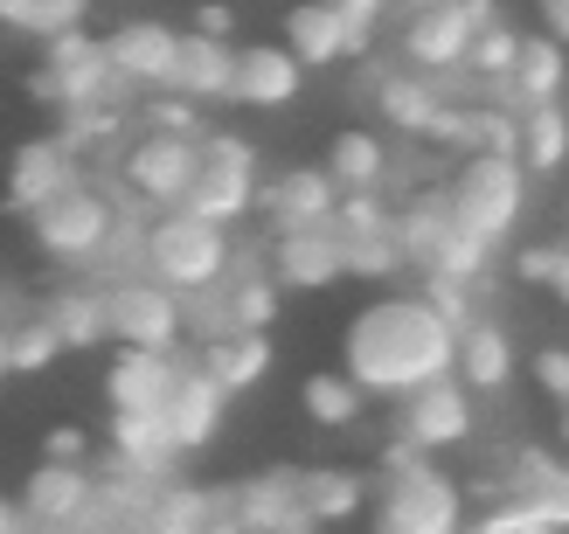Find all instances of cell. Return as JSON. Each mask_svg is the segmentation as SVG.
<instances>
[{
  "label": "cell",
  "mask_w": 569,
  "mask_h": 534,
  "mask_svg": "<svg viewBox=\"0 0 569 534\" xmlns=\"http://www.w3.org/2000/svg\"><path fill=\"white\" fill-rule=\"evenodd\" d=\"M562 83H569V63H562V42L549 36H521V56H515V77H507V91L521 98V111L528 104H556L562 98Z\"/></svg>",
  "instance_id": "obj_24"
},
{
  "label": "cell",
  "mask_w": 569,
  "mask_h": 534,
  "mask_svg": "<svg viewBox=\"0 0 569 534\" xmlns=\"http://www.w3.org/2000/svg\"><path fill=\"white\" fill-rule=\"evenodd\" d=\"M181 361H188L181 347H119L104 369V403L160 416L167 396H174V382H181Z\"/></svg>",
  "instance_id": "obj_12"
},
{
  "label": "cell",
  "mask_w": 569,
  "mask_h": 534,
  "mask_svg": "<svg viewBox=\"0 0 569 534\" xmlns=\"http://www.w3.org/2000/svg\"><path fill=\"white\" fill-rule=\"evenodd\" d=\"M549 271H556V250H521V278H535V285H549Z\"/></svg>",
  "instance_id": "obj_46"
},
{
  "label": "cell",
  "mask_w": 569,
  "mask_h": 534,
  "mask_svg": "<svg viewBox=\"0 0 569 534\" xmlns=\"http://www.w3.org/2000/svg\"><path fill=\"white\" fill-rule=\"evenodd\" d=\"M535 14H542V28L569 49V0H535Z\"/></svg>",
  "instance_id": "obj_43"
},
{
  "label": "cell",
  "mask_w": 569,
  "mask_h": 534,
  "mask_svg": "<svg viewBox=\"0 0 569 534\" xmlns=\"http://www.w3.org/2000/svg\"><path fill=\"white\" fill-rule=\"evenodd\" d=\"M83 174H77V147L63 132H42V139H28V147L14 153V167H8V209L14 215H36L42 202H56L63 188H77Z\"/></svg>",
  "instance_id": "obj_13"
},
{
  "label": "cell",
  "mask_w": 569,
  "mask_h": 534,
  "mask_svg": "<svg viewBox=\"0 0 569 534\" xmlns=\"http://www.w3.org/2000/svg\"><path fill=\"white\" fill-rule=\"evenodd\" d=\"M42 459H70V465H77V459H83V431H70V424H56V431L42 437Z\"/></svg>",
  "instance_id": "obj_42"
},
{
  "label": "cell",
  "mask_w": 569,
  "mask_h": 534,
  "mask_svg": "<svg viewBox=\"0 0 569 534\" xmlns=\"http://www.w3.org/2000/svg\"><path fill=\"white\" fill-rule=\"evenodd\" d=\"M14 375V347H8V320H0V382Z\"/></svg>",
  "instance_id": "obj_50"
},
{
  "label": "cell",
  "mask_w": 569,
  "mask_h": 534,
  "mask_svg": "<svg viewBox=\"0 0 569 534\" xmlns=\"http://www.w3.org/2000/svg\"><path fill=\"white\" fill-rule=\"evenodd\" d=\"M209 521H216V500L188 493V486L153 493V507H147V534H209Z\"/></svg>",
  "instance_id": "obj_33"
},
{
  "label": "cell",
  "mask_w": 569,
  "mask_h": 534,
  "mask_svg": "<svg viewBox=\"0 0 569 534\" xmlns=\"http://www.w3.org/2000/svg\"><path fill=\"white\" fill-rule=\"evenodd\" d=\"M472 36H479V14L466 8V0H431V8L410 14L403 49H410L417 70H466Z\"/></svg>",
  "instance_id": "obj_14"
},
{
  "label": "cell",
  "mask_w": 569,
  "mask_h": 534,
  "mask_svg": "<svg viewBox=\"0 0 569 534\" xmlns=\"http://www.w3.org/2000/svg\"><path fill=\"white\" fill-rule=\"evenodd\" d=\"M284 49H292L306 70H312V63H340V56H361L348 14L327 8V0H299V8L284 14Z\"/></svg>",
  "instance_id": "obj_21"
},
{
  "label": "cell",
  "mask_w": 569,
  "mask_h": 534,
  "mask_svg": "<svg viewBox=\"0 0 569 534\" xmlns=\"http://www.w3.org/2000/svg\"><path fill=\"white\" fill-rule=\"evenodd\" d=\"M21 534H70V527H42V521H21Z\"/></svg>",
  "instance_id": "obj_51"
},
{
  "label": "cell",
  "mask_w": 569,
  "mask_h": 534,
  "mask_svg": "<svg viewBox=\"0 0 569 534\" xmlns=\"http://www.w3.org/2000/svg\"><path fill=\"white\" fill-rule=\"evenodd\" d=\"M104 341L119 347H181V305L160 278H132V285L104 292Z\"/></svg>",
  "instance_id": "obj_8"
},
{
  "label": "cell",
  "mask_w": 569,
  "mask_h": 534,
  "mask_svg": "<svg viewBox=\"0 0 569 534\" xmlns=\"http://www.w3.org/2000/svg\"><path fill=\"white\" fill-rule=\"evenodd\" d=\"M8 347H14V375H42V369H56V354H63V333H56L49 305L8 320Z\"/></svg>",
  "instance_id": "obj_30"
},
{
  "label": "cell",
  "mask_w": 569,
  "mask_h": 534,
  "mask_svg": "<svg viewBox=\"0 0 569 534\" xmlns=\"http://www.w3.org/2000/svg\"><path fill=\"white\" fill-rule=\"evenodd\" d=\"M549 285L562 292V305H569V250H556V271H549Z\"/></svg>",
  "instance_id": "obj_47"
},
{
  "label": "cell",
  "mask_w": 569,
  "mask_h": 534,
  "mask_svg": "<svg viewBox=\"0 0 569 534\" xmlns=\"http://www.w3.org/2000/svg\"><path fill=\"white\" fill-rule=\"evenodd\" d=\"M181 209L222 222V230H230L237 215L258 209V153H250V139H230V132H209L202 139V174H194Z\"/></svg>",
  "instance_id": "obj_5"
},
{
  "label": "cell",
  "mask_w": 569,
  "mask_h": 534,
  "mask_svg": "<svg viewBox=\"0 0 569 534\" xmlns=\"http://www.w3.org/2000/svg\"><path fill=\"white\" fill-rule=\"evenodd\" d=\"M271 278L292 292H327L348 278V243H340L333 215L327 222H306V230H278V250H271Z\"/></svg>",
  "instance_id": "obj_11"
},
{
  "label": "cell",
  "mask_w": 569,
  "mask_h": 534,
  "mask_svg": "<svg viewBox=\"0 0 569 534\" xmlns=\"http://www.w3.org/2000/svg\"><path fill=\"white\" fill-rule=\"evenodd\" d=\"M230 271V236L222 222L194 209H167L147 230V278H160L167 292H216Z\"/></svg>",
  "instance_id": "obj_2"
},
{
  "label": "cell",
  "mask_w": 569,
  "mask_h": 534,
  "mask_svg": "<svg viewBox=\"0 0 569 534\" xmlns=\"http://www.w3.org/2000/svg\"><path fill=\"white\" fill-rule=\"evenodd\" d=\"M445 202H451V222H459V230H472L479 243H500L521 222V202H528L521 153H472L459 167V181L445 188Z\"/></svg>",
  "instance_id": "obj_4"
},
{
  "label": "cell",
  "mask_w": 569,
  "mask_h": 534,
  "mask_svg": "<svg viewBox=\"0 0 569 534\" xmlns=\"http://www.w3.org/2000/svg\"><path fill=\"white\" fill-rule=\"evenodd\" d=\"M36 243H42V258H56V264H83V258H98V250L111 243V230H119V222H111V202L98 188H63L56 194V202H42L36 215Z\"/></svg>",
  "instance_id": "obj_6"
},
{
  "label": "cell",
  "mask_w": 569,
  "mask_h": 534,
  "mask_svg": "<svg viewBox=\"0 0 569 534\" xmlns=\"http://www.w3.org/2000/svg\"><path fill=\"white\" fill-rule=\"evenodd\" d=\"M202 369L230 389H250V382H264V369H271V333L264 326H230V333H209L202 341Z\"/></svg>",
  "instance_id": "obj_23"
},
{
  "label": "cell",
  "mask_w": 569,
  "mask_h": 534,
  "mask_svg": "<svg viewBox=\"0 0 569 534\" xmlns=\"http://www.w3.org/2000/svg\"><path fill=\"white\" fill-rule=\"evenodd\" d=\"M21 521H28V514L14 507V500H0V534H21Z\"/></svg>",
  "instance_id": "obj_48"
},
{
  "label": "cell",
  "mask_w": 569,
  "mask_h": 534,
  "mask_svg": "<svg viewBox=\"0 0 569 534\" xmlns=\"http://www.w3.org/2000/svg\"><path fill=\"white\" fill-rule=\"evenodd\" d=\"M376 534H396V527H376Z\"/></svg>",
  "instance_id": "obj_54"
},
{
  "label": "cell",
  "mask_w": 569,
  "mask_h": 534,
  "mask_svg": "<svg viewBox=\"0 0 569 534\" xmlns=\"http://www.w3.org/2000/svg\"><path fill=\"white\" fill-rule=\"evenodd\" d=\"M569 160V119L562 104H528L521 111V167L528 174H556Z\"/></svg>",
  "instance_id": "obj_28"
},
{
  "label": "cell",
  "mask_w": 569,
  "mask_h": 534,
  "mask_svg": "<svg viewBox=\"0 0 569 534\" xmlns=\"http://www.w3.org/2000/svg\"><path fill=\"white\" fill-rule=\"evenodd\" d=\"M202 139L209 132H147L139 147L126 153V188L139 202H160V209H181L194 174H202Z\"/></svg>",
  "instance_id": "obj_7"
},
{
  "label": "cell",
  "mask_w": 569,
  "mask_h": 534,
  "mask_svg": "<svg viewBox=\"0 0 569 534\" xmlns=\"http://www.w3.org/2000/svg\"><path fill=\"white\" fill-rule=\"evenodd\" d=\"M459 361V326H451L431 299H376L361 305L340 333V369H348L368 396H396L423 389L431 375H451Z\"/></svg>",
  "instance_id": "obj_1"
},
{
  "label": "cell",
  "mask_w": 569,
  "mask_h": 534,
  "mask_svg": "<svg viewBox=\"0 0 569 534\" xmlns=\"http://www.w3.org/2000/svg\"><path fill=\"white\" fill-rule=\"evenodd\" d=\"M111 56L98 36H83V28H63V36H49V70L36 77V98H56V104H104L111 98Z\"/></svg>",
  "instance_id": "obj_9"
},
{
  "label": "cell",
  "mask_w": 569,
  "mask_h": 534,
  "mask_svg": "<svg viewBox=\"0 0 569 534\" xmlns=\"http://www.w3.org/2000/svg\"><path fill=\"white\" fill-rule=\"evenodd\" d=\"M451 369L466 375V389H500L515 375V347H507V333L493 320H466L459 326V361Z\"/></svg>",
  "instance_id": "obj_25"
},
{
  "label": "cell",
  "mask_w": 569,
  "mask_h": 534,
  "mask_svg": "<svg viewBox=\"0 0 569 534\" xmlns=\"http://www.w3.org/2000/svg\"><path fill=\"white\" fill-rule=\"evenodd\" d=\"M188 104H194V98H188ZM188 104H153V125H160V132H194V111H188Z\"/></svg>",
  "instance_id": "obj_45"
},
{
  "label": "cell",
  "mask_w": 569,
  "mask_h": 534,
  "mask_svg": "<svg viewBox=\"0 0 569 534\" xmlns=\"http://www.w3.org/2000/svg\"><path fill=\"white\" fill-rule=\"evenodd\" d=\"M299 77L306 63L284 42H250L237 49V77H230V104H250V111H278L299 98Z\"/></svg>",
  "instance_id": "obj_16"
},
{
  "label": "cell",
  "mask_w": 569,
  "mask_h": 534,
  "mask_svg": "<svg viewBox=\"0 0 569 534\" xmlns=\"http://www.w3.org/2000/svg\"><path fill=\"white\" fill-rule=\"evenodd\" d=\"M361 396H368V389L348 369H320V375H306V389H299V403H306V416L320 431H348L361 416Z\"/></svg>",
  "instance_id": "obj_27"
},
{
  "label": "cell",
  "mask_w": 569,
  "mask_h": 534,
  "mask_svg": "<svg viewBox=\"0 0 569 534\" xmlns=\"http://www.w3.org/2000/svg\"><path fill=\"white\" fill-rule=\"evenodd\" d=\"M515 56H521V36L507 21H479V36H472V56H466V70H479V77H493V83H507L515 77Z\"/></svg>",
  "instance_id": "obj_35"
},
{
  "label": "cell",
  "mask_w": 569,
  "mask_h": 534,
  "mask_svg": "<svg viewBox=\"0 0 569 534\" xmlns=\"http://www.w3.org/2000/svg\"><path fill=\"white\" fill-rule=\"evenodd\" d=\"M423 299L438 305V313L451 320V326H466L472 320V305H466V278H445V271H431V285H423Z\"/></svg>",
  "instance_id": "obj_39"
},
{
  "label": "cell",
  "mask_w": 569,
  "mask_h": 534,
  "mask_svg": "<svg viewBox=\"0 0 569 534\" xmlns=\"http://www.w3.org/2000/svg\"><path fill=\"white\" fill-rule=\"evenodd\" d=\"M230 77H237V49H230V36H181L167 91L209 104V98H230Z\"/></svg>",
  "instance_id": "obj_22"
},
{
  "label": "cell",
  "mask_w": 569,
  "mask_h": 534,
  "mask_svg": "<svg viewBox=\"0 0 569 534\" xmlns=\"http://www.w3.org/2000/svg\"><path fill=\"white\" fill-rule=\"evenodd\" d=\"M466 534H556L542 514H535L528 507V500H507V507H493L487 521H479V527H466Z\"/></svg>",
  "instance_id": "obj_38"
},
{
  "label": "cell",
  "mask_w": 569,
  "mask_h": 534,
  "mask_svg": "<svg viewBox=\"0 0 569 534\" xmlns=\"http://www.w3.org/2000/svg\"><path fill=\"white\" fill-rule=\"evenodd\" d=\"M340 202V181L327 167H292L278 181H258V209L278 222V230H306V222H327Z\"/></svg>",
  "instance_id": "obj_18"
},
{
  "label": "cell",
  "mask_w": 569,
  "mask_h": 534,
  "mask_svg": "<svg viewBox=\"0 0 569 534\" xmlns=\"http://www.w3.org/2000/svg\"><path fill=\"white\" fill-rule=\"evenodd\" d=\"M562 444H569V403H562Z\"/></svg>",
  "instance_id": "obj_53"
},
{
  "label": "cell",
  "mask_w": 569,
  "mask_h": 534,
  "mask_svg": "<svg viewBox=\"0 0 569 534\" xmlns=\"http://www.w3.org/2000/svg\"><path fill=\"white\" fill-rule=\"evenodd\" d=\"M472 437V389L466 375H431L423 389H410L403 396V444H417V452H445V444H466Z\"/></svg>",
  "instance_id": "obj_10"
},
{
  "label": "cell",
  "mask_w": 569,
  "mask_h": 534,
  "mask_svg": "<svg viewBox=\"0 0 569 534\" xmlns=\"http://www.w3.org/2000/svg\"><path fill=\"white\" fill-rule=\"evenodd\" d=\"M327 8H340V14H348V28H355V42L368 49V42H376V21L389 14V0H327Z\"/></svg>",
  "instance_id": "obj_40"
},
{
  "label": "cell",
  "mask_w": 569,
  "mask_h": 534,
  "mask_svg": "<svg viewBox=\"0 0 569 534\" xmlns=\"http://www.w3.org/2000/svg\"><path fill=\"white\" fill-rule=\"evenodd\" d=\"M91 472L70 465V459H42L36 472H28V486H21V514L28 521H42V527H77L83 514H91Z\"/></svg>",
  "instance_id": "obj_17"
},
{
  "label": "cell",
  "mask_w": 569,
  "mask_h": 534,
  "mask_svg": "<svg viewBox=\"0 0 569 534\" xmlns=\"http://www.w3.org/2000/svg\"><path fill=\"white\" fill-rule=\"evenodd\" d=\"M535 382H542L556 403H569V347H542V354H535Z\"/></svg>",
  "instance_id": "obj_41"
},
{
  "label": "cell",
  "mask_w": 569,
  "mask_h": 534,
  "mask_svg": "<svg viewBox=\"0 0 569 534\" xmlns=\"http://www.w3.org/2000/svg\"><path fill=\"white\" fill-rule=\"evenodd\" d=\"M278 313V278H243V285H230V299H222V333L230 326H271Z\"/></svg>",
  "instance_id": "obj_37"
},
{
  "label": "cell",
  "mask_w": 569,
  "mask_h": 534,
  "mask_svg": "<svg viewBox=\"0 0 569 534\" xmlns=\"http://www.w3.org/2000/svg\"><path fill=\"white\" fill-rule=\"evenodd\" d=\"M111 459H119L126 480H160V472L181 459V444L167 437V416H147V410H111Z\"/></svg>",
  "instance_id": "obj_20"
},
{
  "label": "cell",
  "mask_w": 569,
  "mask_h": 534,
  "mask_svg": "<svg viewBox=\"0 0 569 534\" xmlns=\"http://www.w3.org/2000/svg\"><path fill=\"white\" fill-rule=\"evenodd\" d=\"M327 174H333L340 188H382V174H389V147H382L376 132H333Z\"/></svg>",
  "instance_id": "obj_29"
},
{
  "label": "cell",
  "mask_w": 569,
  "mask_h": 534,
  "mask_svg": "<svg viewBox=\"0 0 569 534\" xmlns=\"http://www.w3.org/2000/svg\"><path fill=\"white\" fill-rule=\"evenodd\" d=\"M194 28H202V36H237V14L222 8V0H209V8L194 14Z\"/></svg>",
  "instance_id": "obj_44"
},
{
  "label": "cell",
  "mask_w": 569,
  "mask_h": 534,
  "mask_svg": "<svg viewBox=\"0 0 569 534\" xmlns=\"http://www.w3.org/2000/svg\"><path fill=\"white\" fill-rule=\"evenodd\" d=\"M70 534H126V527H119V521H91V514H83V521H77Z\"/></svg>",
  "instance_id": "obj_49"
},
{
  "label": "cell",
  "mask_w": 569,
  "mask_h": 534,
  "mask_svg": "<svg viewBox=\"0 0 569 534\" xmlns=\"http://www.w3.org/2000/svg\"><path fill=\"white\" fill-rule=\"evenodd\" d=\"M382 111H389V119L396 125H410V132H431V119H438V91H423V83L417 77H389L382 83Z\"/></svg>",
  "instance_id": "obj_36"
},
{
  "label": "cell",
  "mask_w": 569,
  "mask_h": 534,
  "mask_svg": "<svg viewBox=\"0 0 569 534\" xmlns=\"http://www.w3.org/2000/svg\"><path fill=\"white\" fill-rule=\"evenodd\" d=\"M174 49H181V36L167 21H119L104 36V56L126 83H167L174 77Z\"/></svg>",
  "instance_id": "obj_19"
},
{
  "label": "cell",
  "mask_w": 569,
  "mask_h": 534,
  "mask_svg": "<svg viewBox=\"0 0 569 534\" xmlns=\"http://www.w3.org/2000/svg\"><path fill=\"white\" fill-rule=\"evenodd\" d=\"M49 320H56V333H63V347H98L104 341V292L49 299Z\"/></svg>",
  "instance_id": "obj_34"
},
{
  "label": "cell",
  "mask_w": 569,
  "mask_h": 534,
  "mask_svg": "<svg viewBox=\"0 0 569 534\" xmlns=\"http://www.w3.org/2000/svg\"><path fill=\"white\" fill-rule=\"evenodd\" d=\"M389 8H410L417 14V8H431V0H389Z\"/></svg>",
  "instance_id": "obj_52"
},
{
  "label": "cell",
  "mask_w": 569,
  "mask_h": 534,
  "mask_svg": "<svg viewBox=\"0 0 569 534\" xmlns=\"http://www.w3.org/2000/svg\"><path fill=\"white\" fill-rule=\"evenodd\" d=\"M521 480H515V500H528L556 534H569V465H556L549 452H521Z\"/></svg>",
  "instance_id": "obj_26"
},
{
  "label": "cell",
  "mask_w": 569,
  "mask_h": 534,
  "mask_svg": "<svg viewBox=\"0 0 569 534\" xmlns=\"http://www.w3.org/2000/svg\"><path fill=\"white\" fill-rule=\"evenodd\" d=\"M222 403H230V389L202 369V354H188L174 396H167V410H160V416H167V437H174L181 452H202V444L222 431Z\"/></svg>",
  "instance_id": "obj_15"
},
{
  "label": "cell",
  "mask_w": 569,
  "mask_h": 534,
  "mask_svg": "<svg viewBox=\"0 0 569 534\" xmlns=\"http://www.w3.org/2000/svg\"><path fill=\"white\" fill-rule=\"evenodd\" d=\"M299 493H306V514L312 521H348L361 507V472H340V465L299 472Z\"/></svg>",
  "instance_id": "obj_31"
},
{
  "label": "cell",
  "mask_w": 569,
  "mask_h": 534,
  "mask_svg": "<svg viewBox=\"0 0 569 534\" xmlns=\"http://www.w3.org/2000/svg\"><path fill=\"white\" fill-rule=\"evenodd\" d=\"M91 0H0V21L21 28V36H63V28H83Z\"/></svg>",
  "instance_id": "obj_32"
},
{
  "label": "cell",
  "mask_w": 569,
  "mask_h": 534,
  "mask_svg": "<svg viewBox=\"0 0 569 534\" xmlns=\"http://www.w3.org/2000/svg\"><path fill=\"white\" fill-rule=\"evenodd\" d=\"M376 527H396V534H466V493L451 486L438 465H423L417 444H396Z\"/></svg>",
  "instance_id": "obj_3"
}]
</instances>
